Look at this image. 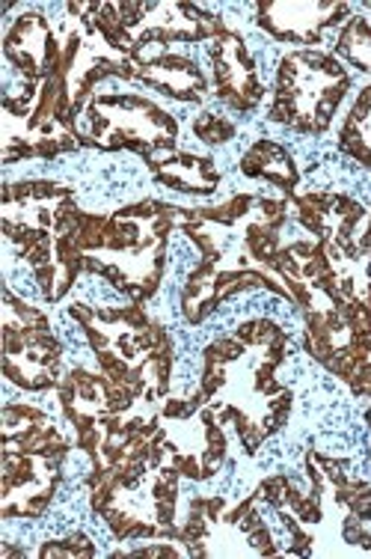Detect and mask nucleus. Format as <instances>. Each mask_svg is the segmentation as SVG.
<instances>
[{"mask_svg": "<svg viewBox=\"0 0 371 559\" xmlns=\"http://www.w3.org/2000/svg\"><path fill=\"white\" fill-rule=\"evenodd\" d=\"M288 203H291L297 226L307 236L327 241L330 259H333V265L342 274V271L348 269L354 253H357L362 226L369 221V205H362L357 197L342 194V191H327V188L300 191Z\"/></svg>", "mask_w": 371, "mask_h": 559, "instance_id": "nucleus-14", "label": "nucleus"}, {"mask_svg": "<svg viewBox=\"0 0 371 559\" xmlns=\"http://www.w3.org/2000/svg\"><path fill=\"white\" fill-rule=\"evenodd\" d=\"M336 150L350 164L371 170V81L357 90L336 129Z\"/></svg>", "mask_w": 371, "mask_h": 559, "instance_id": "nucleus-24", "label": "nucleus"}, {"mask_svg": "<svg viewBox=\"0 0 371 559\" xmlns=\"http://www.w3.org/2000/svg\"><path fill=\"white\" fill-rule=\"evenodd\" d=\"M342 280H348L357 298H360L366 307H371V209L369 221L362 226L360 241H357V253L348 262V269L342 271Z\"/></svg>", "mask_w": 371, "mask_h": 559, "instance_id": "nucleus-26", "label": "nucleus"}, {"mask_svg": "<svg viewBox=\"0 0 371 559\" xmlns=\"http://www.w3.org/2000/svg\"><path fill=\"white\" fill-rule=\"evenodd\" d=\"M288 348L291 334L267 316H253L202 348L193 399L212 405L250 459L286 429L295 411V390L279 378Z\"/></svg>", "mask_w": 371, "mask_h": 559, "instance_id": "nucleus-1", "label": "nucleus"}, {"mask_svg": "<svg viewBox=\"0 0 371 559\" xmlns=\"http://www.w3.org/2000/svg\"><path fill=\"white\" fill-rule=\"evenodd\" d=\"M164 423V459L188 483H208L229 459V431L212 405L191 396H167L158 408Z\"/></svg>", "mask_w": 371, "mask_h": 559, "instance_id": "nucleus-10", "label": "nucleus"}, {"mask_svg": "<svg viewBox=\"0 0 371 559\" xmlns=\"http://www.w3.org/2000/svg\"><path fill=\"white\" fill-rule=\"evenodd\" d=\"M65 312L86 336L98 372L117 381L143 405H158L170 396L176 340L158 319L148 316L146 304L98 307L72 301Z\"/></svg>", "mask_w": 371, "mask_h": 559, "instance_id": "nucleus-3", "label": "nucleus"}, {"mask_svg": "<svg viewBox=\"0 0 371 559\" xmlns=\"http://www.w3.org/2000/svg\"><path fill=\"white\" fill-rule=\"evenodd\" d=\"M333 55L354 72L371 75V19L366 12H354L348 22L342 24L333 39Z\"/></svg>", "mask_w": 371, "mask_h": 559, "instance_id": "nucleus-25", "label": "nucleus"}, {"mask_svg": "<svg viewBox=\"0 0 371 559\" xmlns=\"http://www.w3.org/2000/svg\"><path fill=\"white\" fill-rule=\"evenodd\" d=\"M238 170L253 182H265L276 188L286 200L300 194V167H297L295 155L286 143L274 138H259L255 143H250L241 155V162H238Z\"/></svg>", "mask_w": 371, "mask_h": 559, "instance_id": "nucleus-23", "label": "nucleus"}, {"mask_svg": "<svg viewBox=\"0 0 371 559\" xmlns=\"http://www.w3.org/2000/svg\"><path fill=\"white\" fill-rule=\"evenodd\" d=\"M74 443L48 411L31 402H3L0 423V518L39 521L60 495Z\"/></svg>", "mask_w": 371, "mask_h": 559, "instance_id": "nucleus-4", "label": "nucleus"}, {"mask_svg": "<svg viewBox=\"0 0 371 559\" xmlns=\"http://www.w3.org/2000/svg\"><path fill=\"white\" fill-rule=\"evenodd\" d=\"M208 63H212V93L223 108L238 117H253L262 108L267 96L265 78L259 69V57L250 48L244 33L226 27L220 36H214L208 48Z\"/></svg>", "mask_w": 371, "mask_h": 559, "instance_id": "nucleus-16", "label": "nucleus"}, {"mask_svg": "<svg viewBox=\"0 0 371 559\" xmlns=\"http://www.w3.org/2000/svg\"><path fill=\"white\" fill-rule=\"evenodd\" d=\"M110 557H128V559H184L188 557V548L176 542V538H152L146 545H137V548L113 550Z\"/></svg>", "mask_w": 371, "mask_h": 559, "instance_id": "nucleus-29", "label": "nucleus"}, {"mask_svg": "<svg viewBox=\"0 0 371 559\" xmlns=\"http://www.w3.org/2000/svg\"><path fill=\"white\" fill-rule=\"evenodd\" d=\"M255 495L267 509H288L303 527H319L327 518V483L312 452L303 455V474L279 471L265 476L255 485Z\"/></svg>", "mask_w": 371, "mask_h": 559, "instance_id": "nucleus-21", "label": "nucleus"}, {"mask_svg": "<svg viewBox=\"0 0 371 559\" xmlns=\"http://www.w3.org/2000/svg\"><path fill=\"white\" fill-rule=\"evenodd\" d=\"M362 10H366V12H371V3H366V7H362Z\"/></svg>", "mask_w": 371, "mask_h": 559, "instance_id": "nucleus-30", "label": "nucleus"}, {"mask_svg": "<svg viewBox=\"0 0 371 559\" xmlns=\"http://www.w3.org/2000/svg\"><path fill=\"white\" fill-rule=\"evenodd\" d=\"M131 66H134V84L179 105H202L212 93V75L191 55H181L172 48L146 51L134 57Z\"/></svg>", "mask_w": 371, "mask_h": 559, "instance_id": "nucleus-20", "label": "nucleus"}, {"mask_svg": "<svg viewBox=\"0 0 371 559\" xmlns=\"http://www.w3.org/2000/svg\"><path fill=\"white\" fill-rule=\"evenodd\" d=\"M3 378L22 393H51L63 381L65 345L43 307L3 286Z\"/></svg>", "mask_w": 371, "mask_h": 559, "instance_id": "nucleus-9", "label": "nucleus"}, {"mask_svg": "<svg viewBox=\"0 0 371 559\" xmlns=\"http://www.w3.org/2000/svg\"><path fill=\"white\" fill-rule=\"evenodd\" d=\"M354 15L345 0H259L253 3V24L271 43L295 48H321L330 31Z\"/></svg>", "mask_w": 371, "mask_h": 559, "instance_id": "nucleus-17", "label": "nucleus"}, {"mask_svg": "<svg viewBox=\"0 0 371 559\" xmlns=\"http://www.w3.org/2000/svg\"><path fill=\"white\" fill-rule=\"evenodd\" d=\"M172 233H179V205L164 200H137L113 212L77 209L74 221L86 274L105 280L131 304H148L164 286Z\"/></svg>", "mask_w": 371, "mask_h": 559, "instance_id": "nucleus-2", "label": "nucleus"}, {"mask_svg": "<svg viewBox=\"0 0 371 559\" xmlns=\"http://www.w3.org/2000/svg\"><path fill=\"white\" fill-rule=\"evenodd\" d=\"M84 146L96 152H131L148 164L164 152L179 150L181 126L167 105L134 84L101 90L84 110Z\"/></svg>", "mask_w": 371, "mask_h": 559, "instance_id": "nucleus-7", "label": "nucleus"}, {"mask_svg": "<svg viewBox=\"0 0 371 559\" xmlns=\"http://www.w3.org/2000/svg\"><path fill=\"white\" fill-rule=\"evenodd\" d=\"M53 393L60 414L74 431V447L86 452L89 462L98 455L107 426L117 417L131 414L137 405V399L125 388H119L117 381H110L105 372H89L84 366L69 369Z\"/></svg>", "mask_w": 371, "mask_h": 559, "instance_id": "nucleus-13", "label": "nucleus"}, {"mask_svg": "<svg viewBox=\"0 0 371 559\" xmlns=\"http://www.w3.org/2000/svg\"><path fill=\"white\" fill-rule=\"evenodd\" d=\"M354 90V72L324 48H295L276 63L267 119L297 138H324Z\"/></svg>", "mask_w": 371, "mask_h": 559, "instance_id": "nucleus-5", "label": "nucleus"}, {"mask_svg": "<svg viewBox=\"0 0 371 559\" xmlns=\"http://www.w3.org/2000/svg\"><path fill=\"white\" fill-rule=\"evenodd\" d=\"M0 51L7 75L39 86L63 60V36H57L48 15L27 10L7 24Z\"/></svg>", "mask_w": 371, "mask_h": 559, "instance_id": "nucleus-18", "label": "nucleus"}, {"mask_svg": "<svg viewBox=\"0 0 371 559\" xmlns=\"http://www.w3.org/2000/svg\"><path fill=\"white\" fill-rule=\"evenodd\" d=\"M39 559H93L98 557V548L93 538L86 533H69L63 538H45L43 545L36 548Z\"/></svg>", "mask_w": 371, "mask_h": 559, "instance_id": "nucleus-28", "label": "nucleus"}, {"mask_svg": "<svg viewBox=\"0 0 371 559\" xmlns=\"http://www.w3.org/2000/svg\"><path fill=\"white\" fill-rule=\"evenodd\" d=\"M193 138L200 140L202 146L208 150H217V146H226L238 138V126L226 114H217V110H200L191 122Z\"/></svg>", "mask_w": 371, "mask_h": 559, "instance_id": "nucleus-27", "label": "nucleus"}, {"mask_svg": "<svg viewBox=\"0 0 371 559\" xmlns=\"http://www.w3.org/2000/svg\"><path fill=\"white\" fill-rule=\"evenodd\" d=\"M119 27L131 43V60L146 51H170L172 45L212 43L229 24L220 12L188 0L117 3Z\"/></svg>", "mask_w": 371, "mask_h": 559, "instance_id": "nucleus-12", "label": "nucleus"}, {"mask_svg": "<svg viewBox=\"0 0 371 559\" xmlns=\"http://www.w3.org/2000/svg\"><path fill=\"white\" fill-rule=\"evenodd\" d=\"M152 179L172 194L193 197V200H212L223 185V173L212 155L191 150L164 152L146 164Z\"/></svg>", "mask_w": 371, "mask_h": 559, "instance_id": "nucleus-22", "label": "nucleus"}, {"mask_svg": "<svg viewBox=\"0 0 371 559\" xmlns=\"http://www.w3.org/2000/svg\"><path fill=\"white\" fill-rule=\"evenodd\" d=\"M327 483V503L342 512L339 536L350 548L371 550V483L350 474V459L309 450Z\"/></svg>", "mask_w": 371, "mask_h": 559, "instance_id": "nucleus-19", "label": "nucleus"}, {"mask_svg": "<svg viewBox=\"0 0 371 559\" xmlns=\"http://www.w3.org/2000/svg\"><path fill=\"white\" fill-rule=\"evenodd\" d=\"M247 292H271L276 298L291 304L288 289L271 271L255 269V265L217 269V265H202V262H196V269L181 283V319L191 324V328H200V324L212 319L214 312L220 310L223 304H229L238 295H247Z\"/></svg>", "mask_w": 371, "mask_h": 559, "instance_id": "nucleus-15", "label": "nucleus"}, {"mask_svg": "<svg viewBox=\"0 0 371 559\" xmlns=\"http://www.w3.org/2000/svg\"><path fill=\"white\" fill-rule=\"evenodd\" d=\"M77 200L72 185L53 179H22L3 182L0 197V233L19 259L31 269L36 289L45 304H60V224L65 205Z\"/></svg>", "mask_w": 371, "mask_h": 559, "instance_id": "nucleus-6", "label": "nucleus"}, {"mask_svg": "<svg viewBox=\"0 0 371 559\" xmlns=\"http://www.w3.org/2000/svg\"><path fill=\"white\" fill-rule=\"evenodd\" d=\"M176 542L188 557H279L283 545L262 515L255 488L244 500L229 503L226 495H191L179 512Z\"/></svg>", "mask_w": 371, "mask_h": 559, "instance_id": "nucleus-8", "label": "nucleus"}, {"mask_svg": "<svg viewBox=\"0 0 371 559\" xmlns=\"http://www.w3.org/2000/svg\"><path fill=\"white\" fill-rule=\"evenodd\" d=\"M303 352L345 384L350 372L371 357V307L354 292L339 301L319 295L303 310Z\"/></svg>", "mask_w": 371, "mask_h": 559, "instance_id": "nucleus-11", "label": "nucleus"}]
</instances>
